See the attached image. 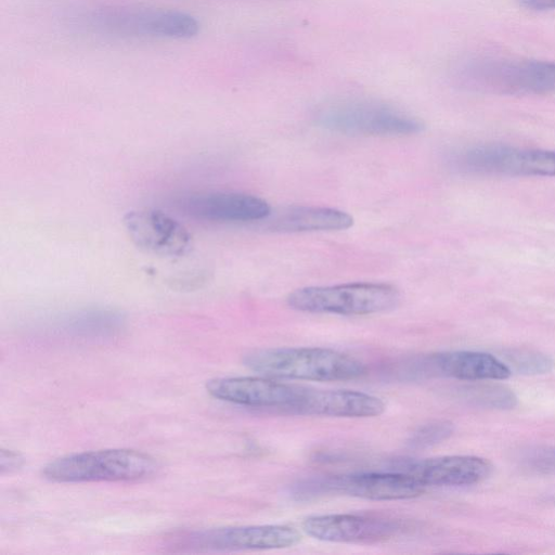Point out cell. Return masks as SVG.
I'll list each match as a JSON object with an SVG mask.
<instances>
[{"label": "cell", "instance_id": "23", "mask_svg": "<svg viewBox=\"0 0 555 555\" xmlns=\"http://www.w3.org/2000/svg\"><path fill=\"white\" fill-rule=\"evenodd\" d=\"M0 460H1V469L2 470H4V469L11 470V469L17 468V467H20L21 462H22V459L20 457V455L10 450H2Z\"/></svg>", "mask_w": 555, "mask_h": 555}, {"label": "cell", "instance_id": "6", "mask_svg": "<svg viewBox=\"0 0 555 555\" xmlns=\"http://www.w3.org/2000/svg\"><path fill=\"white\" fill-rule=\"evenodd\" d=\"M425 487L411 476L393 470L357 472L322 476L298 481L291 493L297 500H309L324 494H346L376 500H406L421 495Z\"/></svg>", "mask_w": 555, "mask_h": 555}, {"label": "cell", "instance_id": "4", "mask_svg": "<svg viewBox=\"0 0 555 555\" xmlns=\"http://www.w3.org/2000/svg\"><path fill=\"white\" fill-rule=\"evenodd\" d=\"M155 460L130 449H105L59 457L43 468V476L56 482L132 481L152 475Z\"/></svg>", "mask_w": 555, "mask_h": 555}, {"label": "cell", "instance_id": "10", "mask_svg": "<svg viewBox=\"0 0 555 555\" xmlns=\"http://www.w3.org/2000/svg\"><path fill=\"white\" fill-rule=\"evenodd\" d=\"M456 163L475 173L555 177V151L492 144L466 150Z\"/></svg>", "mask_w": 555, "mask_h": 555}, {"label": "cell", "instance_id": "13", "mask_svg": "<svg viewBox=\"0 0 555 555\" xmlns=\"http://www.w3.org/2000/svg\"><path fill=\"white\" fill-rule=\"evenodd\" d=\"M178 204L186 215L214 222H254L266 220L272 212L267 201L242 192H195Z\"/></svg>", "mask_w": 555, "mask_h": 555}, {"label": "cell", "instance_id": "22", "mask_svg": "<svg viewBox=\"0 0 555 555\" xmlns=\"http://www.w3.org/2000/svg\"><path fill=\"white\" fill-rule=\"evenodd\" d=\"M520 461L532 470L555 473V447H534L522 452Z\"/></svg>", "mask_w": 555, "mask_h": 555}, {"label": "cell", "instance_id": "17", "mask_svg": "<svg viewBox=\"0 0 555 555\" xmlns=\"http://www.w3.org/2000/svg\"><path fill=\"white\" fill-rule=\"evenodd\" d=\"M272 231L307 232L346 230L353 224L348 212L330 207L288 206L266 219Z\"/></svg>", "mask_w": 555, "mask_h": 555}, {"label": "cell", "instance_id": "3", "mask_svg": "<svg viewBox=\"0 0 555 555\" xmlns=\"http://www.w3.org/2000/svg\"><path fill=\"white\" fill-rule=\"evenodd\" d=\"M314 120L328 131L352 135H411L424 129L423 121L410 113L366 99L330 102L318 108Z\"/></svg>", "mask_w": 555, "mask_h": 555}, {"label": "cell", "instance_id": "16", "mask_svg": "<svg viewBox=\"0 0 555 555\" xmlns=\"http://www.w3.org/2000/svg\"><path fill=\"white\" fill-rule=\"evenodd\" d=\"M422 372L462 380H499L512 372L501 359L479 351H444L430 354L421 362Z\"/></svg>", "mask_w": 555, "mask_h": 555}, {"label": "cell", "instance_id": "9", "mask_svg": "<svg viewBox=\"0 0 555 555\" xmlns=\"http://www.w3.org/2000/svg\"><path fill=\"white\" fill-rule=\"evenodd\" d=\"M181 547L205 551L285 548L300 541V533L286 525L237 526L188 532L175 537Z\"/></svg>", "mask_w": 555, "mask_h": 555}, {"label": "cell", "instance_id": "15", "mask_svg": "<svg viewBox=\"0 0 555 555\" xmlns=\"http://www.w3.org/2000/svg\"><path fill=\"white\" fill-rule=\"evenodd\" d=\"M385 411V402L371 393L348 389L307 390L289 414L334 417H373Z\"/></svg>", "mask_w": 555, "mask_h": 555}, {"label": "cell", "instance_id": "1", "mask_svg": "<svg viewBox=\"0 0 555 555\" xmlns=\"http://www.w3.org/2000/svg\"><path fill=\"white\" fill-rule=\"evenodd\" d=\"M249 370L264 376L288 379L335 382L363 376L365 365L341 351L320 347L257 349L243 357Z\"/></svg>", "mask_w": 555, "mask_h": 555}, {"label": "cell", "instance_id": "11", "mask_svg": "<svg viewBox=\"0 0 555 555\" xmlns=\"http://www.w3.org/2000/svg\"><path fill=\"white\" fill-rule=\"evenodd\" d=\"M302 530L313 539L337 543H375L396 535L399 520L365 514H324L307 517Z\"/></svg>", "mask_w": 555, "mask_h": 555}, {"label": "cell", "instance_id": "18", "mask_svg": "<svg viewBox=\"0 0 555 555\" xmlns=\"http://www.w3.org/2000/svg\"><path fill=\"white\" fill-rule=\"evenodd\" d=\"M63 330L83 338H107L118 334L125 326V318L107 308H88L65 317Z\"/></svg>", "mask_w": 555, "mask_h": 555}, {"label": "cell", "instance_id": "14", "mask_svg": "<svg viewBox=\"0 0 555 555\" xmlns=\"http://www.w3.org/2000/svg\"><path fill=\"white\" fill-rule=\"evenodd\" d=\"M389 469L404 473L427 486H470L485 480L491 464L473 455H446L422 460H401Z\"/></svg>", "mask_w": 555, "mask_h": 555}, {"label": "cell", "instance_id": "24", "mask_svg": "<svg viewBox=\"0 0 555 555\" xmlns=\"http://www.w3.org/2000/svg\"><path fill=\"white\" fill-rule=\"evenodd\" d=\"M522 7L530 10H550L555 9V0H517Z\"/></svg>", "mask_w": 555, "mask_h": 555}, {"label": "cell", "instance_id": "19", "mask_svg": "<svg viewBox=\"0 0 555 555\" xmlns=\"http://www.w3.org/2000/svg\"><path fill=\"white\" fill-rule=\"evenodd\" d=\"M467 398L476 405L489 409H512L517 403L515 393L499 384H475L466 389Z\"/></svg>", "mask_w": 555, "mask_h": 555}, {"label": "cell", "instance_id": "21", "mask_svg": "<svg viewBox=\"0 0 555 555\" xmlns=\"http://www.w3.org/2000/svg\"><path fill=\"white\" fill-rule=\"evenodd\" d=\"M454 430L449 421H431L418 426L406 440L410 449L420 450L434 447L448 439Z\"/></svg>", "mask_w": 555, "mask_h": 555}, {"label": "cell", "instance_id": "2", "mask_svg": "<svg viewBox=\"0 0 555 555\" xmlns=\"http://www.w3.org/2000/svg\"><path fill=\"white\" fill-rule=\"evenodd\" d=\"M86 21L94 31L126 38L190 39L199 30L198 21L188 13L133 4L95 8Z\"/></svg>", "mask_w": 555, "mask_h": 555}, {"label": "cell", "instance_id": "5", "mask_svg": "<svg viewBox=\"0 0 555 555\" xmlns=\"http://www.w3.org/2000/svg\"><path fill=\"white\" fill-rule=\"evenodd\" d=\"M400 300L398 289L385 283H348L309 286L292 292L291 308L311 313L366 315L393 309Z\"/></svg>", "mask_w": 555, "mask_h": 555}, {"label": "cell", "instance_id": "8", "mask_svg": "<svg viewBox=\"0 0 555 555\" xmlns=\"http://www.w3.org/2000/svg\"><path fill=\"white\" fill-rule=\"evenodd\" d=\"M206 388L219 400L283 414H289L309 389L264 375L214 378L207 383Z\"/></svg>", "mask_w": 555, "mask_h": 555}, {"label": "cell", "instance_id": "12", "mask_svg": "<svg viewBox=\"0 0 555 555\" xmlns=\"http://www.w3.org/2000/svg\"><path fill=\"white\" fill-rule=\"evenodd\" d=\"M125 229L141 249L165 257H181L192 246L188 229L173 217L157 209H137L124 217Z\"/></svg>", "mask_w": 555, "mask_h": 555}, {"label": "cell", "instance_id": "7", "mask_svg": "<svg viewBox=\"0 0 555 555\" xmlns=\"http://www.w3.org/2000/svg\"><path fill=\"white\" fill-rule=\"evenodd\" d=\"M462 83L503 94L555 92V63L547 61H472L455 70Z\"/></svg>", "mask_w": 555, "mask_h": 555}, {"label": "cell", "instance_id": "20", "mask_svg": "<svg viewBox=\"0 0 555 555\" xmlns=\"http://www.w3.org/2000/svg\"><path fill=\"white\" fill-rule=\"evenodd\" d=\"M503 359L511 372L519 374H545L551 372L555 366L553 358L540 351L522 349L509 350L504 352Z\"/></svg>", "mask_w": 555, "mask_h": 555}]
</instances>
